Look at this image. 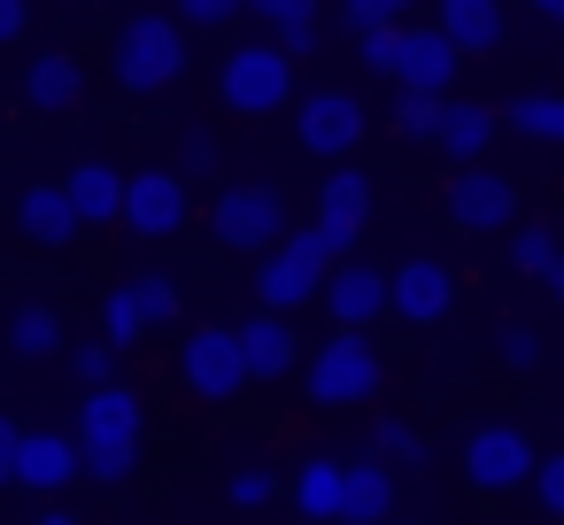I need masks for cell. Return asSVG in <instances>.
Wrapping results in <instances>:
<instances>
[{
	"instance_id": "6da1fadb",
	"label": "cell",
	"mask_w": 564,
	"mask_h": 525,
	"mask_svg": "<svg viewBox=\"0 0 564 525\" xmlns=\"http://www.w3.org/2000/svg\"><path fill=\"white\" fill-rule=\"evenodd\" d=\"M140 440H148V402L132 386H86V409H78V456H86V479L117 486L132 463H140Z\"/></svg>"
},
{
	"instance_id": "7a4b0ae2",
	"label": "cell",
	"mask_w": 564,
	"mask_h": 525,
	"mask_svg": "<svg viewBox=\"0 0 564 525\" xmlns=\"http://www.w3.org/2000/svg\"><path fill=\"white\" fill-rule=\"evenodd\" d=\"M186 63H194V47H186V24L178 17H132L124 32H117V86L124 94H171L178 78H186Z\"/></svg>"
},
{
	"instance_id": "3957f363",
	"label": "cell",
	"mask_w": 564,
	"mask_h": 525,
	"mask_svg": "<svg viewBox=\"0 0 564 525\" xmlns=\"http://www.w3.org/2000/svg\"><path fill=\"white\" fill-rule=\"evenodd\" d=\"M217 94H225V109H240V117H271V109L294 101V55H286L279 40H248V47L225 55Z\"/></svg>"
},
{
	"instance_id": "277c9868",
	"label": "cell",
	"mask_w": 564,
	"mask_h": 525,
	"mask_svg": "<svg viewBox=\"0 0 564 525\" xmlns=\"http://www.w3.org/2000/svg\"><path fill=\"white\" fill-rule=\"evenodd\" d=\"M310 394L325 409H348V402H371L379 394V348L364 340V325H340L317 356H310Z\"/></svg>"
},
{
	"instance_id": "5b68a950",
	"label": "cell",
	"mask_w": 564,
	"mask_h": 525,
	"mask_svg": "<svg viewBox=\"0 0 564 525\" xmlns=\"http://www.w3.org/2000/svg\"><path fill=\"white\" fill-rule=\"evenodd\" d=\"M178 379H186V394H202V402H232L240 386H256V371H248V356H240V325H202V332H186Z\"/></svg>"
},
{
	"instance_id": "8992f818",
	"label": "cell",
	"mask_w": 564,
	"mask_h": 525,
	"mask_svg": "<svg viewBox=\"0 0 564 525\" xmlns=\"http://www.w3.org/2000/svg\"><path fill=\"white\" fill-rule=\"evenodd\" d=\"M209 225H217V240L232 255H263V248L286 240V194L279 186H225L217 209H209Z\"/></svg>"
},
{
	"instance_id": "52a82bcc",
	"label": "cell",
	"mask_w": 564,
	"mask_h": 525,
	"mask_svg": "<svg viewBox=\"0 0 564 525\" xmlns=\"http://www.w3.org/2000/svg\"><path fill=\"white\" fill-rule=\"evenodd\" d=\"M325 271H333V255L310 240V232H294V240H279V248H263V278H256V294H263V309H302V302H325Z\"/></svg>"
},
{
	"instance_id": "ba28073f",
	"label": "cell",
	"mask_w": 564,
	"mask_h": 525,
	"mask_svg": "<svg viewBox=\"0 0 564 525\" xmlns=\"http://www.w3.org/2000/svg\"><path fill=\"white\" fill-rule=\"evenodd\" d=\"M364 132H371V117H364V101L340 94V86H317V94L302 101V117H294V140H302V155H317V163L356 155Z\"/></svg>"
},
{
	"instance_id": "9c48e42d",
	"label": "cell",
	"mask_w": 564,
	"mask_h": 525,
	"mask_svg": "<svg viewBox=\"0 0 564 525\" xmlns=\"http://www.w3.org/2000/svg\"><path fill=\"white\" fill-rule=\"evenodd\" d=\"M533 440L518 433V425H479L471 440H464V479L479 486V494H510V486H533Z\"/></svg>"
},
{
	"instance_id": "30bf717a",
	"label": "cell",
	"mask_w": 564,
	"mask_h": 525,
	"mask_svg": "<svg viewBox=\"0 0 564 525\" xmlns=\"http://www.w3.org/2000/svg\"><path fill=\"white\" fill-rule=\"evenodd\" d=\"M364 217H371V178L364 171H325V186H317V225H310V240L340 263L348 248H356V232H364Z\"/></svg>"
},
{
	"instance_id": "8fae6325",
	"label": "cell",
	"mask_w": 564,
	"mask_h": 525,
	"mask_svg": "<svg viewBox=\"0 0 564 525\" xmlns=\"http://www.w3.org/2000/svg\"><path fill=\"white\" fill-rule=\"evenodd\" d=\"M448 225L456 232H502V225H518V186L495 178L487 163H464L448 178Z\"/></svg>"
},
{
	"instance_id": "7c38bea8",
	"label": "cell",
	"mask_w": 564,
	"mask_h": 525,
	"mask_svg": "<svg viewBox=\"0 0 564 525\" xmlns=\"http://www.w3.org/2000/svg\"><path fill=\"white\" fill-rule=\"evenodd\" d=\"M70 479H86L78 433H55V425H40V433H24V440H17L9 486H24V494H63Z\"/></svg>"
},
{
	"instance_id": "4fadbf2b",
	"label": "cell",
	"mask_w": 564,
	"mask_h": 525,
	"mask_svg": "<svg viewBox=\"0 0 564 525\" xmlns=\"http://www.w3.org/2000/svg\"><path fill=\"white\" fill-rule=\"evenodd\" d=\"M186 171H140V178H124V225L140 232V240H171L178 225H186Z\"/></svg>"
},
{
	"instance_id": "5bb4252c",
	"label": "cell",
	"mask_w": 564,
	"mask_h": 525,
	"mask_svg": "<svg viewBox=\"0 0 564 525\" xmlns=\"http://www.w3.org/2000/svg\"><path fill=\"white\" fill-rule=\"evenodd\" d=\"M387 302H394V317H402V325H441V317H448V302H456V278H448V263L410 255V263L387 278Z\"/></svg>"
},
{
	"instance_id": "9a60e30c",
	"label": "cell",
	"mask_w": 564,
	"mask_h": 525,
	"mask_svg": "<svg viewBox=\"0 0 564 525\" xmlns=\"http://www.w3.org/2000/svg\"><path fill=\"white\" fill-rule=\"evenodd\" d=\"M456 63L464 47L441 32V24H410L402 32V63H394V86H425V94H448L456 86Z\"/></svg>"
},
{
	"instance_id": "2e32d148",
	"label": "cell",
	"mask_w": 564,
	"mask_h": 525,
	"mask_svg": "<svg viewBox=\"0 0 564 525\" xmlns=\"http://www.w3.org/2000/svg\"><path fill=\"white\" fill-rule=\"evenodd\" d=\"M325 309H333V325H371V317H387L394 302H387V271H371V263H333L325 271Z\"/></svg>"
},
{
	"instance_id": "e0dca14e",
	"label": "cell",
	"mask_w": 564,
	"mask_h": 525,
	"mask_svg": "<svg viewBox=\"0 0 564 525\" xmlns=\"http://www.w3.org/2000/svg\"><path fill=\"white\" fill-rule=\"evenodd\" d=\"M17 225H24V240H32V248H70V240L86 232V217H78L70 186H24Z\"/></svg>"
},
{
	"instance_id": "ac0fdd59",
	"label": "cell",
	"mask_w": 564,
	"mask_h": 525,
	"mask_svg": "<svg viewBox=\"0 0 564 525\" xmlns=\"http://www.w3.org/2000/svg\"><path fill=\"white\" fill-rule=\"evenodd\" d=\"M240 356H248V371H256V379H286V371H294V356H302V340H294L286 309H256V317L240 325Z\"/></svg>"
},
{
	"instance_id": "d6986e66",
	"label": "cell",
	"mask_w": 564,
	"mask_h": 525,
	"mask_svg": "<svg viewBox=\"0 0 564 525\" xmlns=\"http://www.w3.org/2000/svg\"><path fill=\"white\" fill-rule=\"evenodd\" d=\"M248 17L302 63V55H317V24H325V9H317V0H248Z\"/></svg>"
},
{
	"instance_id": "ffe728a7",
	"label": "cell",
	"mask_w": 564,
	"mask_h": 525,
	"mask_svg": "<svg viewBox=\"0 0 564 525\" xmlns=\"http://www.w3.org/2000/svg\"><path fill=\"white\" fill-rule=\"evenodd\" d=\"M294 510L302 517H348V463L340 456H310L294 471Z\"/></svg>"
},
{
	"instance_id": "44dd1931",
	"label": "cell",
	"mask_w": 564,
	"mask_h": 525,
	"mask_svg": "<svg viewBox=\"0 0 564 525\" xmlns=\"http://www.w3.org/2000/svg\"><path fill=\"white\" fill-rule=\"evenodd\" d=\"M441 32L464 55H495L502 47V0H441Z\"/></svg>"
},
{
	"instance_id": "7402d4cb",
	"label": "cell",
	"mask_w": 564,
	"mask_h": 525,
	"mask_svg": "<svg viewBox=\"0 0 564 525\" xmlns=\"http://www.w3.org/2000/svg\"><path fill=\"white\" fill-rule=\"evenodd\" d=\"M78 94H86V70H78V55H40V63L24 70V101H32L40 117H63Z\"/></svg>"
},
{
	"instance_id": "603a6c76",
	"label": "cell",
	"mask_w": 564,
	"mask_h": 525,
	"mask_svg": "<svg viewBox=\"0 0 564 525\" xmlns=\"http://www.w3.org/2000/svg\"><path fill=\"white\" fill-rule=\"evenodd\" d=\"M456 163H479L487 147H495V109H479V101H448L441 109V132H433Z\"/></svg>"
},
{
	"instance_id": "cb8c5ba5",
	"label": "cell",
	"mask_w": 564,
	"mask_h": 525,
	"mask_svg": "<svg viewBox=\"0 0 564 525\" xmlns=\"http://www.w3.org/2000/svg\"><path fill=\"white\" fill-rule=\"evenodd\" d=\"M63 186H70V201H78V217H86V225H109V217H124V178H117L109 163H78Z\"/></svg>"
},
{
	"instance_id": "d4e9b609",
	"label": "cell",
	"mask_w": 564,
	"mask_h": 525,
	"mask_svg": "<svg viewBox=\"0 0 564 525\" xmlns=\"http://www.w3.org/2000/svg\"><path fill=\"white\" fill-rule=\"evenodd\" d=\"M387 510H394V471H387V456L371 448V456L348 463V517H387Z\"/></svg>"
},
{
	"instance_id": "484cf974",
	"label": "cell",
	"mask_w": 564,
	"mask_h": 525,
	"mask_svg": "<svg viewBox=\"0 0 564 525\" xmlns=\"http://www.w3.org/2000/svg\"><path fill=\"white\" fill-rule=\"evenodd\" d=\"M55 348H63V317H55V309H40V302H32V309H17V317H9V356L40 363V356H55Z\"/></svg>"
},
{
	"instance_id": "4316f807",
	"label": "cell",
	"mask_w": 564,
	"mask_h": 525,
	"mask_svg": "<svg viewBox=\"0 0 564 525\" xmlns=\"http://www.w3.org/2000/svg\"><path fill=\"white\" fill-rule=\"evenodd\" d=\"M441 109H448V94L402 86V101H394V132H402V140H433V132H441Z\"/></svg>"
},
{
	"instance_id": "83f0119b",
	"label": "cell",
	"mask_w": 564,
	"mask_h": 525,
	"mask_svg": "<svg viewBox=\"0 0 564 525\" xmlns=\"http://www.w3.org/2000/svg\"><path fill=\"white\" fill-rule=\"evenodd\" d=\"M510 132H525V140H564V94H525V101H510Z\"/></svg>"
},
{
	"instance_id": "f1b7e54d",
	"label": "cell",
	"mask_w": 564,
	"mask_h": 525,
	"mask_svg": "<svg viewBox=\"0 0 564 525\" xmlns=\"http://www.w3.org/2000/svg\"><path fill=\"white\" fill-rule=\"evenodd\" d=\"M371 448L394 463V471H425L433 463V448H425V433H410V425H394V417H379V433H371Z\"/></svg>"
},
{
	"instance_id": "f546056e",
	"label": "cell",
	"mask_w": 564,
	"mask_h": 525,
	"mask_svg": "<svg viewBox=\"0 0 564 525\" xmlns=\"http://www.w3.org/2000/svg\"><path fill=\"white\" fill-rule=\"evenodd\" d=\"M402 17H387V24H371V32H356V55H364V70H379V78H394V63H402Z\"/></svg>"
},
{
	"instance_id": "4dcf8cb0",
	"label": "cell",
	"mask_w": 564,
	"mask_h": 525,
	"mask_svg": "<svg viewBox=\"0 0 564 525\" xmlns=\"http://www.w3.org/2000/svg\"><path fill=\"white\" fill-rule=\"evenodd\" d=\"M549 263H556V232H549V225H518V232H510V271H518V278H541Z\"/></svg>"
},
{
	"instance_id": "1f68e13d",
	"label": "cell",
	"mask_w": 564,
	"mask_h": 525,
	"mask_svg": "<svg viewBox=\"0 0 564 525\" xmlns=\"http://www.w3.org/2000/svg\"><path fill=\"white\" fill-rule=\"evenodd\" d=\"M132 302H140V325H148V332L178 317V286H171L163 271H140V278H132Z\"/></svg>"
},
{
	"instance_id": "d6a6232c",
	"label": "cell",
	"mask_w": 564,
	"mask_h": 525,
	"mask_svg": "<svg viewBox=\"0 0 564 525\" xmlns=\"http://www.w3.org/2000/svg\"><path fill=\"white\" fill-rule=\"evenodd\" d=\"M117 363H124V348L101 332V340H86V348H70V371H78V386H109L117 379Z\"/></svg>"
},
{
	"instance_id": "836d02e7",
	"label": "cell",
	"mask_w": 564,
	"mask_h": 525,
	"mask_svg": "<svg viewBox=\"0 0 564 525\" xmlns=\"http://www.w3.org/2000/svg\"><path fill=\"white\" fill-rule=\"evenodd\" d=\"M225 494H232V510H271V502H279V471H271V463H240Z\"/></svg>"
},
{
	"instance_id": "e575fe53",
	"label": "cell",
	"mask_w": 564,
	"mask_h": 525,
	"mask_svg": "<svg viewBox=\"0 0 564 525\" xmlns=\"http://www.w3.org/2000/svg\"><path fill=\"white\" fill-rule=\"evenodd\" d=\"M171 17L186 32H225L232 17H248V0H171Z\"/></svg>"
},
{
	"instance_id": "d590c367",
	"label": "cell",
	"mask_w": 564,
	"mask_h": 525,
	"mask_svg": "<svg viewBox=\"0 0 564 525\" xmlns=\"http://www.w3.org/2000/svg\"><path fill=\"white\" fill-rule=\"evenodd\" d=\"M101 332H109L117 348H132V340L148 332V325H140V302H132V286H117V294H109V309H101Z\"/></svg>"
},
{
	"instance_id": "8d00e7d4",
	"label": "cell",
	"mask_w": 564,
	"mask_h": 525,
	"mask_svg": "<svg viewBox=\"0 0 564 525\" xmlns=\"http://www.w3.org/2000/svg\"><path fill=\"white\" fill-rule=\"evenodd\" d=\"M417 0H340V17H348V32H371V24H387V17H410Z\"/></svg>"
},
{
	"instance_id": "74e56055",
	"label": "cell",
	"mask_w": 564,
	"mask_h": 525,
	"mask_svg": "<svg viewBox=\"0 0 564 525\" xmlns=\"http://www.w3.org/2000/svg\"><path fill=\"white\" fill-rule=\"evenodd\" d=\"M495 348H502V363H510V371H533V363H541V332H533V325H502V340H495Z\"/></svg>"
},
{
	"instance_id": "f35d334b",
	"label": "cell",
	"mask_w": 564,
	"mask_h": 525,
	"mask_svg": "<svg viewBox=\"0 0 564 525\" xmlns=\"http://www.w3.org/2000/svg\"><path fill=\"white\" fill-rule=\"evenodd\" d=\"M533 502H541L549 517H564V456H541V463H533Z\"/></svg>"
},
{
	"instance_id": "ab89813d",
	"label": "cell",
	"mask_w": 564,
	"mask_h": 525,
	"mask_svg": "<svg viewBox=\"0 0 564 525\" xmlns=\"http://www.w3.org/2000/svg\"><path fill=\"white\" fill-rule=\"evenodd\" d=\"M178 171H186V178H217V140H209V132H186Z\"/></svg>"
},
{
	"instance_id": "60d3db41",
	"label": "cell",
	"mask_w": 564,
	"mask_h": 525,
	"mask_svg": "<svg viewBox=\"0 0 564 525\" xmlns=\"http://www.w3.org/2000/svg\"><path fill=\"white\" fill-rule=\"evenodd\" d=\"M24 24H32V0H0V47L24 40Z\"/></svg>"
},
{
	"instance_id": "b9f144b4",
	"label": "cell",
	"mask_w": 564,
	"mask_h": 525,
	"mask_svg": "<svg viewBox=\"0 0 564 525\" xmlns=\"http://www.w3.org/2000/svg\"><path fill=\"white\" fill-rule=\"evenodd\" d=\"M17 440H24V425L0 409V486H9V463H17Z\"/></svg>"
},
{
	"instance_id": "7bdbcfd3",
	"label": "cell",
	"mask_w": 564,
	"mask_h": 525,
	"mask_svg": "<svg viewBox=\"0 0 564 525\" xmlns=\"http://www.w3.org/2000/svg\"><path fill=\"white\" fill-rule=\"evenodd\" d=\"M32 517H40V525H70V502H63V494H32Z\"/></svg>"
},
{
	"instance_id": "ee69618b",
	"label": "cell",
	"mask_w": 564,
	"mask_h": 525,
	"mask_svg": "<svg viewBox=\"0 0 564 525\" xmlns=\"http://www.w3.org/2000/svg\"><path fill=\"white\" fill-rule=\"evenodd\" d=\"M541 286H549V302H556V309H564V248H556V263H549V271H541Z\"/></svg>"
},
{
	"instance_id": "f6af8a7d",
	"label": "cell",
	"mask_w": 564,
	"mask_h": 525,
	"mask_svg": "<svg viewBox=\"0 0 564 525\" xmlns=\"http://www.w3.org/2000/svg\"><path fill=\"white\" fill-rule=\"evenodd\" d=\"M525 9H533L541 24H556V32H564V0H525Z\"/></svg>"
}]
</instances>
